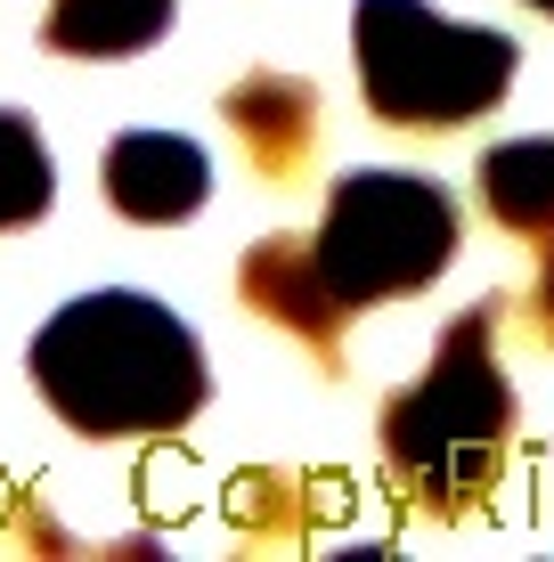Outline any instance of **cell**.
<instances>
[{
  "label": "cell",
  "instance_id": "3957f363",
  "mask_svg": "<svg viewBox=\"0 0 554 562\" xmlns=\"http://www.w3.org/2000/svg\"><path fill=\"white\" fill-rule=\"evenodd\" d=\"M359 90L392 131H456L513 90L522 49L498 25H449L425 0H359Z\"/></svg>",
  "mask_w": 554,
  "mask_h": 562
},
{
  "label": "cell",
  "instance_id": "7c38bea8",
  "mask_svg": "<svg viewBox=\"0 0 554 562\" xmlns=\"http://www.w3.org/2000/svg\"><path fill=\"white\" fill-rule=\"evenodd\" d=\"M530 9H546V16H554V0H530Z\"/></svg>",
  "mask_w": 554,
  "mask_h": 562
},
{
  "label": "cell",
  "instance_id": "9c48e42d",
  "mask_svg": "<svg viewBox=\"0 0 554 562\" xmlns=\"http://www.w3.org/2000/svg\"><path fill=\"white\" fill-rule=\"evenodd\" d=\"M482 212L513 237L554 245V131L546 139H506L482 155Z\"/></svg>",
  "mask_w": 554,
  "mask_h": 562
},
{
  "label": "cell",
  "instance_id": "52a82bcc",
  "mask_svg": "<svg viewBox=\"0 0 554 562\" xmlns=\"http://www.w3.org/2000/svg\"><path fill=\"white\" fill-rule=\"evenodd\" d=\"M221 114H228V131H237V147L253 155L261 180H294V171L310 164V147H318V90L302 82V74H278V66L245 74L221 99Z\"/></svg>",
  "mask_w": 554,
  "mask_h": 562
},
{
  "label": "cell",
  "instance_id": "277c9868",
  "mask_svg": "<svg viewBox=\"0 0 554 562\" xmlns=\"http://www.w3.org/2000/svg\"><path fill=\"white\" fill-rule=\"evenodd\" d=\"M310 245L335 294L351 310H375L456 261V196L425 171H342Z\"/></svg>",
  "mask_w": 554,
  "mask_h": 562
},
{
  "label": "cell",
  "instance_id": "5b68a950",
  "mask_svg": "<svg viewBox=\"0 0 554 562\" xmlns=\"http://www.w3.org/2000/svg\"><path fill=\"white\" fill-rule=\"evenodd\" d=\"M213 196V155L180 131H123L106 147V204L139 228H171Z\"/></svg>",
  "mask_w": 554,
  "mask_h": 562
},
{
  "label": "cell",
  "instance_id": "8992f818",
  "mask_svg": "<svg viewBox=\"0 0 554 562\" xmlns=\"http://www.w3.org/2000/svg\"><path fill=\"white\" fill-rule=\"evenodd\" d=\"M237 285H245V302H253L270 326H285V335H302L310 351L335 359V335H342V318H351V302H342L335 278L318 269V245H302V237H261L253 254H245Z\"/></svg>",
  "mask_w": 554,
  "mask_h": 562
},
{
  "label": "cell",
  "instance_id": "6da1fadb",
  "mask_svg": "<svg viewBox=\"0 0 554 562\" xmlns=\"http://www.w3.org/2000/svg\"><path fill=\"white\" fill-rule=\"evenodd\" d=\"M33 392L90 440H156L204 408V342L156 294H82L33 335Z\"/></svg>",
  "mask_w": 554,
  "mask_h": 562
},
{
  "label": "cell",
  "instance_id": "7a4b0ae2",
  "mask_svg": "<svg viewBox=\"0 0 554 562\" xmlns=\"http://www.w3.org/2000/svg\"><path fill=\"white\" fill-rule=\"evenodd\" d=\"M513 440V383L498 367V302L441 326L432 367L392 392L384 408V464L392 481L432 514H465L498 490V464Z\"/></svg>",
  "mask_w": 554,
  "mask_h": 562
},
{
  "label": "cell",
  "instance_id": "8fae6325",
  "mask_svg": "<svg viewBox=\"0 0 554 562\" xmlns=\"http://www.w3.org/2000/svg\"><path fill=\"white\" fill-rule=\"evenodd\" d=\"M530 310H539V335L554 342V245H546V269H539V302H530Z\"/></svg>",
  "mask_w": 554,
  "mask_h": 562
},
{
  "label": "cell",
  "instance_id": "ba28073f",
  "mask_svg": "<svg viewBox=\"0 0 554 562\" xmlns=\"http://www.w3.org/2000/svg\"><path fill=\"white\" fill-rule=\"evenodd\" d=\"M180 0H49L42 42L57 57H139L171 33Z\"/></svg>",
  "mask_w": 554,
  "mask_h": 562
},
{
  "label": "cell",
  "instance_id": "30bf717a",
  "mask_svg": "<svg viewBox=\"0 0 554 562\" xmlns=\"http://www.w3.org/2000/svg\"><path fill=\"white\" fill-rule=\"evenodd\" d=\"M49 196H57V171H49V147L33 131V114L0 106V228L42 221Z\"/></svg>",
  "mask_w": 554,
  "mask_h": 562
}]
</instances>
